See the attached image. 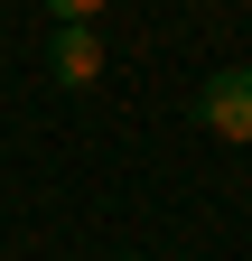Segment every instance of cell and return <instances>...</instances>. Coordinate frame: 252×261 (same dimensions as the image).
Segmentation results:
<instances>
[{
  "label": "cell",
  "instance_id": "1",
  "mask_svg": "<svg viewBox=\"0 0 252 261\" xmlns=\"http://www.w3.org/2000/svg\"><path fill=\"white\" fill-rule=\"evenodd\" d=\"M196 121L215 130V140H252V65H224V75H206Z\"/></svg>",
  "mask_w": 252,
  "mask_h": 261
},
{
  "label": "cell",
  "instance_id": "2",
  "mask_svg": "<svg viewBox=\"0 0 252 261\" xmlns=\"http://www.w3.org/2000/svg\"><path fill=\"white\" fill-rule=\"evenodd\" d=\"M47 65H56V84H93L103 75V38H93V28H56V47H47Z\"/></svg>",
  "mask_w": 252,
  "mask_h": 261
},
{
  "label": "cell",
  "instance_id": "3",
  "mask_svg": "<svg viewBox=\"0 0 252 261\" xmlns=\"http://www.w3.org/2000/svg\"><path fill=\"white\" fill-rule=\"evenodd\" d=\"M47 10H56V28H93V19H103V0H47Z\"/></svg>",
  "mask_w": 252,
  "mask_h": 261
}]
</instances>
